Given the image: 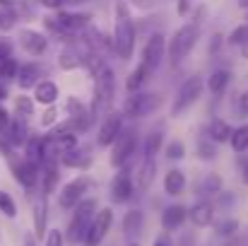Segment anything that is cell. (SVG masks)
I'll use <instances>...</instances> for the list:
<instances>
[{"mask_svg":"<svg viewBox=\"0 0 248 246\" xmlns=\"http://www.w3.org/2000/svg\"><path fill=\"white\" fill-rule=\"evenodd\" d=\"M135 22L128 7V0H116V29H113V53L121 61H128L135 51Z\"/></svg>","mask_w":248,"mask_h":246,"instance_id":"1","label":"cell"},{"mask_svg":"<svg viewBox=\"0 0 248 246\" xmlns=\"http://www.w3.org/2000/svg\"><path fill=\"white\" fill-rule=\"evenodd\" d=\"M92 82H94V99H92V114H106L111 111V101L116 97V73L113 68L101 61L92 70Z\"/></svg>","mask_w":248,"mask_h":246,"instance_id":"2","label":"cell"},{"mask_svg":"<svg viewBox=\"0 0 248 246\" xmlns=\"http://www.w3.org/2000/svg\"><path fill=\"white\" fill-rule=\"evenodd\" d=\"M96 210H99V200H96V198H82V200L73 208V217H70L68 232H65V237H63L70 246L82 244L84 234H87V230H89V222H92V217H94Z\"/></svg>","mask_w":248,"mask_h":246,"instance_id":"3","label":"cell"},{"mask_svg":"<svg viewBox=\"0 0 248 246\" xmlns=\"http://www.w3.org/2000/svg\"><path fill=\"white\" fill-rule=\"evenodd\" d=\"M198 39H200V24L198 22H188V24L178 27L173 32V36L169 39V46H166V56H169L171 66H178L186 56H190Z\"/></svg>","mask_w":248,"mask_h":246,"instance_id":"4","label":"cell"},{"mask_svg":"<svg viewBox=\"0 0 248 246\" xmlns=\"http://www.w3.org/2000/svg\"><path fill=\"white\" fill-rule=\"evenodd\" d=\"M162 106V94L157 92H130V97L123 101V116L128 118H145L152 116Z\"/></svg>","mask_w":248,"mask_h":246,"instance_id":"5","label":"cell"},{"mask_svg":"<svg viewBox=\"0 0 248 246\" xmlns=\"http://www.w3.org/2000/svg\"><path fill=\"white\" fill-rule=\"evenodd\" d=\"M202 89H205V82L202 78H188L178 87L176 97H173V104H171V116L178 118L181 114H186L200 97H202Z\"/></svg>","mask_w":248,"mask_h":246,"instance_id":"6","label":"cell"},{"mask_svg":"<svg viewBox=\"0 0 248 246\" xmlns=\"http://www.w3.org/2000/svg\"><path fill=\"white\" fill-rule=\"evenodd\" d=\"M135 150H138V133L133 128L121 131L116 135V140L111 143V166L113 169H121V166L130 164Z\"/></svg>","mask_w":248,"mask_h":246,"instance_id":"7","label":"cell"},{"mask_svg":"<svg viewBox=\"0 0 248 246\" xmlns=\"http://www.w3.org/2000/svg\"><path fill=\"white\" fill-rule=\"evenodd\" d=\"M113 225V210L111 208H99L89 222V230L84 234L82 246H101V242L106 239V234L111 232Z\"/></svg>","mask_w":248,"mask_h":246,"instance_id":"8","label":"cell"},{"mask_svg":"<svg viewBox=\"0 0 248 246\" xmlns=\"http://www.w3.org/2000/svg\"><path fill=\"white\" fill-rule=\"evenodd\" d=\"M7 164H10V171H12V176L17 179V183L22 186V188H27V191H31L36 183H39V166L34 162H29L27 157H22V155H7Z\"/></svg>","mask_w":248,"mask_h":246,"instance_id":"9","label":"cell"},{"mask_svg":"<svg viewBox=\"0 0 248 246\" xmlns=\"http://www.w3.org/2000/svg\"><path fill=\"white\" fill-rule=\"evenodd\" d=\"M89 188H92L89 176H75V179H70V181L61 188V193H58V205H61L63 210H73L82 198H87Z\"/></svg>","mask_w":248,"mask_h":246,"instance_id":"10","label":"cell"},{"mask_svg":"<svg viewBox=\"0 0 248 246\" xmlns=\"http://www.w3.org/2000/svg\"><path fill=\"white\" fill-rule=\"evenodd\" d=\"M65 109H68V114H70V118L65 121V126H68L73 133H87V131L92 128V123H94V114H92L89 106H84L80 99L68 97Z\"/></svg>","mask_w":248,"mask_h":246,"instance_id":"11","label":"cell"},{"mask_svg":"<svg viewBox=\"0 0 248 246\" xmlns=\"http://www.w3.org/2000/svg\"><path fill=\"white\" fill-rule=\"evenodd\" d=\"M133 193H135V183L130 176V164H125L118 169V174L111 181V198H113V203H128L133 198Z\"/></svg>","mask_w":248,"mask_h":246,"instance_id":"12","label":"cell"},{"mask_svg":"<svg viewBox=\"0 0 248 246\" xmlns=\"http://www.w3.org/2000/svg\"><path fill=\"white\" fill-rule=\"evenodd\" d=\"M121 131H123V114L121 111H106L104 121L99 126V133H96V143L101 148H108Z\"/></svg>","mask_w":248,"mask_h":246,"instance_id":"13","label":"cell"},{"mask_svg":"<svg viewBox=\"0 0 248 246\" xmlns=\"http://www.w3.org/2000/svg\"><path fill=\"white\" fill-rule=\"evenodd\" d=\"M166 56V41H164V34H152L142 49V63L147 66V70H157L162 66Z\"/></svg>","mask_w":248,"mask_h":246,"instance_id":"14","label":"cell"},{"mask_svg":"<svg viewBox=\"0 0 248 246\" xmlns=\"http://www.w3.org/2000/svg\"><path fill=\"white\" fill-rule=\"evenodd\" d=\"M58 22H61V27L68 32V34H73V36H80L84 29L92 24V15H84V12H68V10H58V15H53Z\"/></svg>","mask_w":248,"mask_h":246,"instance_id":"15","label":"cell"},{"mask_svg":"<svg viewBox=\"0 0 248 246\" xmlns=\"http://www.w3.org/2000/svg\"><path fill=\"white\" fill-rule=\"evenodd\" d=\"M48 196H39L36 203L31 205V217H34V239H44L48 232Z\"/></svg>","mask_w":248,"mask_h":246,"instance_id":"16","label":"cell"},{"mask_svg":"<svg viewBox=\"0 0 248 246\" xmlns=\"http://www.w3.org/2000/svg\"><path fill=\"white\" fill-rule=\"evenodd\" d=\"M19 46L29 56H41L48 49V39L41 32H36V29H22L19 32Z\"/></svg>","mask_w":248,"mask_h":246,"instance_id":"17","label":"cell"},{"mask_svg":"<svg viewBox=\"0 0 248 246\" xmlns=\"http://www.w3.org/2000/svg\"><path fill=\"white\" fill-rule=\"evenodd\" d=\"M188 220L195 225V227H210V225H215V203L212 200H198L190 210H188Z\"/></svg>","mask_w":248,"mask_h":246,"instance_id":"18","label":"cell"},{"mask_svg":"<svg viewBox=\"0 0 248 246\" xmlns=\"http://www.w3.org/2000/svg\"><path fill=\"white\" fill-rule=\"evenodd\" d=\"M58 179H61V164L58 160H46L41 164V171H39V181H41V193L44 196H51L58 186Z\"/></svg>","mask_w":248,"mask_h":246,"instance_id":"19","label":"cell"},{"mask_svg":"<svg viewBox=\"0 0 248 246\" xmlns=\"http://www.w3.org/2000/svg\"><path fill=\"white\" fill-rule=\"evenodd\" d=\"M58 164L70 166V169H89L92 166V152H89V148H80L78 145V148L63 152L58 157Z\"/></svg>","mask_w":248,"mask_h":246,"instance_id":"20","label":"cell"},{"mask_svg":"<svg viewBox=\"0 0 248 246\" xmlns=\"http://www.w3.org/2000/svg\"><path fill=\"white\" fill-rule=\"evenodd\" d=\"M142 225H145V213L138 210V208L128 210L123 215V237L128 242H135L140 237V232H142Z\"/></svg>","mask_w":248,"mask_h":246,"instance_id":"21","label":"cell"},{"mask_svg":"<svg viewBox=\"0 0 248 246\" xmlns=\"http://www.w3.org/2000/svg\"><path fill=\"white\" fill-rule=\"evenodd\" d=\"M186 220H188V208L186 205H169L162 213V230L164 232H176L178 227H183Z\"/></svg>","mask_w":248,"mask_h":246,"instance_id":"22","label":"cell"},{"mask_svg":"<svg viewBox=\"0 0 248 246\" xmlns=\"http://www.w3.org/2000/svg\"><path fill=\"white\" fill-rule=\"evenodd\" d=\"M58 97H61V89L53 80H39L34 84V101H39L44 106H51V104H56Z\"/></svg>","mask_w":248,"mask_h":246,"instance_id":"23","label":"cell"},{"mask_svg":"<svg viewBox=\"0 0 248 246\" xmlns=\"http://www.w3.org/2000/svg\"><path fill=\"white\" fill-rule=\"evenodd\" d=\"M39 78H41V66L39 63H24V66L17 68V75H15V80L22 89H31L39 82Z\"/></svg>","mask_w":248,"mask_h":246,"instance_id":"24","label":"cell"},{"mask_svg":"<svg viewBox=\"0 0 248 246\" xmlns=\"http://www.w3.org/2000/svg\"><path fill=\"white\" fill-rule=\"evenodd\" d=\"M58 66L61 70H78L84 66V53L75 46H65L61 51V58H58Z\"/></svg>","mask_w":248,"mask_h":246,"instance_id":"25","label":"cell"},{"mask_svg":"<svg viewBox=\"0 0 248 246\" xmlns=\"http://www.w3.org/2000/svg\"><path fill=\"white\" fill-rule=\"evenodd\" d=\"M186 191V174L181 169H169L164 176V193L166 196H181Z\"/></svg>","mask_w":248,"mask_h":246,"instance_id":"26","label":"cell"},{"mask_svg":"<svg viewBox=\"0 0 248 246\" xmlns=\"http://www.w3.org/2000/svg\"><path fill=\"white\" fill-rule=\"evenodd\" d=\"M155 174H157V162L150 160V157H145L142 164H140V169H138V174H135L138 188H140V191H147V188L155 183Z\"/></svg>","mask_w":248,"mask_h":246,"instance_id":"27","label":"cell"},{"mask_svg":"<svg viewBox=\"0 0 248 246\" xmlns=\"http://www.w3.org/2000/svg\"><path fill=\"white\" fill-rule=\"evenodd\" d=\"M232 126L224 121V118H215V121H210V126H207V138L212 140V143H229V138H232Z\"/></svg>","mask_w":248,"mask_h":246,"instance_id":"28","label":"cell"},{"mask_svg":"<svg viewBox=\"0 0 248 246\" xmlns=\"http://www.w3.org/2000/svg\"><path fill=\"white\" fill-rule=\"evenodd\" d=\"M150 75H152V70H147V66L140 61L138 66H135V70L128 75V80H125V87H128V92H140L142 89V84L150 80Z\"/></svg>","mask_w":248,"mask_h":246,"instance_id":"29","label":"cell"},{"mask_svg":"<svg viewBox=\"0 0 248 246\" xmlns=\"http://www.w3.org/2000/svg\"><path fill=\"white\" fill-rule=\"evenodd\" d=\"M229 82H232V70L219 68V70H215V73L207 78V89H210L212 94H224L227 87H229Z\"/></svg>","mask_w":248,"mask_h":246,"instance_id":"30","label":"cell"},{"mask_svg":"<svg viewBox=\"0 0 248 246\" xmlns=\"http://www.w3.org/2000/svg\"><path fill=\"white\" fill-rule=\"evenodd\" d=\"M198 193L205 196V198L219 196V193H222V176H219V174H205V179H202L200 186H198Z\"/></svg>","mask_w":248,"mask_h":246,"instance_id":"31","label":"cell"},{"mask_svg":"<svg viewBox=\"0 0 248 246\" xmlns=\"http://www.w3.org/2000/svg\"><path fill=\"white\" fill-rule=\"evenodd\" d=\"M229 143H232V150H234L236 155H244V152H246L248 150V123L239 126L236 131H232Z\"/></svg>","mask_w":248,"mask_h":246,"instance_id":"32","label":"cell"},{"mask_svg":"<svg viewBox=\"0 0 248 246\" xmlns=\"http://www.w3.org/2000/svg\"><path fill=\"white\" fill-rule=\"evenodd\" d=\"M162 148H164V138H162V133H159V131H155V133H150V135L145 138L142 152H145V157L155 160V157L159 155V150H162Z\"/></svg>","mask_w":248,"mask_h":246,"instance_id":"33","label":"cell"},{"mask_svg":"<svg viewBox=\"0 0 248 246\" xmlns=\"http://www.w3.org/2000/svg\"><path fill=\"white\" fill-rule=\"evenodd\" d=\"M34 99L31 97H27V94H19V97H15V101H12V106H15V116H19V118H29V116H34Z\"/></svg>","mask_w":248,"mask_h":246,"instance_id":"34","label":"cell"},{"mask_svg":"<svg viewBox=\"0 0 248 246\" xmlns=\"http://www.w3.org/2000/svg\"><path fill=\"white\" fill-rule=\"evenodd\" d=\"M44 27H46V29H48V32H51L56 39H61V41H70V39H75L73 34H68V32L61 27V22H58L53 15H46V17H44Z\"/></svg>","mask_w":248,"mask_h":246,"instance_id":"35","label":"cell"},{"mask_svg":"<svg viewBox=\"0 0 248 246\" xmlns=\"http://www.w3.org/2000/svg\"><path fill=\"white\" fill-rule=\"evenodd\" d=\"M215 232H217V237L232 239V237H236V232H239V220L227 217V220H222V222H217V225H215Z\"/></svg>","mask_w":248,"mask_h":246,"instance_id":"36","label":"cell"},{"mask_svg":"<svg viewBox=\"0 0 248 246\" xmlns=\"http://www.w3.org/2000/svg\"><path fill=\"white\" fill-rule=\"evenodd\" d=\"M198 157L200 160H215L217 157V143H212L207 135L198 140Z\"/></svg>","mask_w":248,"mask_h":246,"instance_id":"37","label":"cell"},{"mask_svg":"<svg viewBox=\"0 0 248 246\" xmlns=\"http://www.w3.org/2000/svg\"><path fill=\"white\" fill-rule=\"evenodd\" d=\"M0 213L5 217H10V220L17 217V203H15V198L7 191H0Z\"/></svg>","mask_w":248,"mask_h":246,"instance_id":"38","label":"cell"},{"mask_svg":"<svg viewBox=\"0 0 248 246\" xmlns=\"http://www.w3.org/2000/svg\"><path fill=\"white\" fill-rule=\"evenodd\" d=\"M17 61L15 58H5L2 63H0V82H10L15 80V75H17Z\"/></svg>","mask_w":248,"mask_h":246,"instance_id":"39","label":"cell"},{"mask_svg":"<svg viewBox=\"0 0 248 246\" xmlns=\"http://www.w3.org/2000/svg\"><path fill=\"white\" fill-rule=\"evenodd\" d=\"M17 24V12L10 7H0V32H10Z\"/></svg>","mask_w":248,"mask_h":246,"instance_id":"40","label":"cell"},{"mask_svg":"<svg viewBox=\"0 0 248 246\" xmlns=\"http://www.w3.org/2000/svg\"><path fill=\"white\" fill-rule=\"evenodd\" d=\"M227 41L232 44V46H241V44H246L248 41V22H244V24H239L229 36H227Z\"/></svg>","mask_w":248,"mask_h":246,"instance_id":"41","label":"cell"},{"mask_svg":"<svg viewBox=\"0 0 248 246\" xmlns=\"http://www.w3.org/2000/svg\"><path fill=\"white\" fill-rule=\"evenodd\" d=\"M166 157H169V160H183V157H186V145H183L181 140L166 143Z\"/></svg>","mask_w":248,"mask_h":246,"instance_id":"42","label":"cell"},{"mask_svg":"<svg viewBox=\"0 0 248 246\" xmlns=\"http://www.w3.org/2000/svg\"><path fill=\"white\" fill-rule=\"evenodd\" d=\"M65 244V239H63V232L61 230H51V232H46V237H44V246H63Z\"/></svg>","mask_w":248,"mask_h":246,"instance_id":"43","label":"cell"},{"mask_svg":"<svg viewBox=\"0 0 248 246\" xmlns=\"http://www.w3.org/2000/svg\"><path fill=\"white\" fill-rule=\"evenodd\" d=\"M58 123V109H56V104H51V106H46V111H44V116H41V126H56Z\"/></svg>","mask_w":248,"mask_h":246,"instance_id":"44","label":"cell"},{"mask_svg":"<svg viewBox=\"0 0 248 246\" xmlns=\"http://www.w3.org/2000/svg\"><path fill=\"white\" fill-rule=\"evenodd\" d=\"M236 169H239L241 181L248 186V155H239V160H236Z\"/></svg>","mask_w":248,"mask_h":246,"instance_id":"45","label":"cell"},{"mask_svg":"<svg viewBox=\"0 0 248 246\" xmlns=\"http://www.w3.org/2000/svg\"><path fill=\"white\" fill-rule=\"evenodd\" d=\"M5 58H12V44L5 41V39H0V63H2Z\"/></svg>","mask_w":248,"mask_h":246,"instance_id":"46","label":"cell"},{"mask_svg":"<svg viewBox=\"0 0 248 246\" xmlns=\"http://www.w3.org/2000/svg\"><path fill=\"white\" fill-rule=\"evenodd\" d=\"M239 114L241 116H248V89H244L239 94Z\"/></svg>","mask_w":248,"mask_h":246,"instance_id":"47","label":"cell"},{"mask_svg":"<svg viewBox=\"0 0 248 246\" xmlns=\"http://www.w3.org/2000/svg\"><path fill=\"white\" fill-rule=\"evenodd\" d=\"M188 12H190V0H178L176 2V15L178 17H186Z\"/></svg>","mask_w":248,"mask_h":246,"instance_id":"48","label":"cell"},{"mask_svg":"<svg viewBox=\"0 0 248 246\" xmlns=\"http://www.w3.org/2000/svg\"><path fill=\"white\" fill-rule=\"evenodd\" d=\"M10 118H12V116H10V111H7V109L0 104V133H5V128H7Z\"/></svg>","mask_w":248,"mask_h":246,"instance_id":"49","label":"cell"},{"mask_svg":"<svg viewBox=\"0 0 248 246\" xmlns=\"http://www.w3.org/2000/svg\"><path fill=\"white\" fill-rule=\"evenodd\" d=\"M36 2H39V5H44L46 10H61L65 0H36Z\"/></svg>","mask_w":248,"mask_h":246,"instance_id":"50","label":"cell"},{"mask_svg":"<svg viewBox=\"0 0 248 246\" xmlns=\"http://www.w3.org/2000/svg\"><path fill=\"white\" fill-rule=\"evenodd\" d=\"M152 246H173V239L169 237V232H162V234L155 239V244Z\"/></svg>","mask_w":248,"mask_h":246,"instance_id":"51","label":"cell"},{"mask_svg":"<svg viewBox=\"0 0 248 246\" xmlns=\"http://www.w3.org/2000/svg\"><path fill=\"white\" fill-rule=\"evenodd\" d=\"M224 41V36L222 34H215L212 36V46H210V53H217V49H219V44Z\"/></svg>","mask_w":248,"mask_h":246,"instance_id":"52","label":"cell"},{"mask_svg":"<svg viewBox=\"0 0 248 246\" xmlns=\"http://www.w3.org/2000/svg\"><path fill=\"white\" fill-rule=\"evenodd\" d=\"M130 2H133V5H138V7H145V10L155 5V0H130Z\"/></svg>","mask_w":248,"mask_h":246,"instance_id":"53","label":"cell"},{"mask_svg":"<svg viewBox=\"0 0 248 246\" xmlns=\"http://www.w3.org/2000/svg\"><path fill=\"white\" fill-rule=\"evenodd\" d=\"M19 5V0H0V7H10V10H15Z\"/></svg>","mask_w":248,"mask_h":246,"instance_id":"54","label":"cell"},{"mask_svg":"<svg viewBox=\"0 0 248 246\" xmlns=\"http://www.w3.org/2000/svg\"><path fill=\"white\" fill-rule=\"evenodd\" d=\"M7 99V87H5V82H0V101H5Z\"/></svg>","mask_w":248,"mask_h":246,"instance_id":"55","label":"cell"},{"mask_svg":"<svg viewBox=\"0 0 248 246\" xmlns=\"http://www.w3.org/2000/svg\"><path fill=\"white\" fill-rule=\"evenodd\" d=\"M22 246H36V239H34L31 234H27V237H24V244H22Z\"/></svg>","mask_w":248,"mask_h":246,"instance_id":"56","label":"cell"},{"mask_svg":"<svg viewBox=\"0 0 248 246\" xmlns=\"http://www.w3.org/2000/svg\"><path fill=\"white\" fill-rule=\"evenodd\" d=\"M241 56H244V58H248V41H246V44H241Z\"/></svg>","mask_w":248,"mask_h":246,"instance_id":"57","label":"cell"},{"mask_svg":"<svg viewBox=\"0 0 248 246\" xmlns=\"http://www.w3.org/2000/svg\"><path fill=\"white\" fill-rule=\"evenodd\" d=\"M239 7H241V10H248V0H239Z\"/></svg>","mask_w":248,"mask_h":246,"instance_id":"58","label":"cell"},{"mask_svg":"<svg viewBox=\"0 0 248 246\" xmlns=\"http://www.w3.org/2000/svg\"><path fill=\"white\" fill-rule=\"evenodd\" d=\"M128 246H140V244H138V242H130V244H128Z\"/></svg>","mask_w":248,"mask_h":246,"instance_id":"59","label":"cell"},{"mask_svg":"<svg viewBox=\"0 0 248 246\" xmlns=\"http://www.w3.org/2000/svg\"><path fill=\"white\" fill-rule=\"evenodd\" d=\"M65 2H82V0H65Z\"/></svg>","mask_w":248,"mask_h":246,"instance_id":"60","label":"cell"}]
</instances>
